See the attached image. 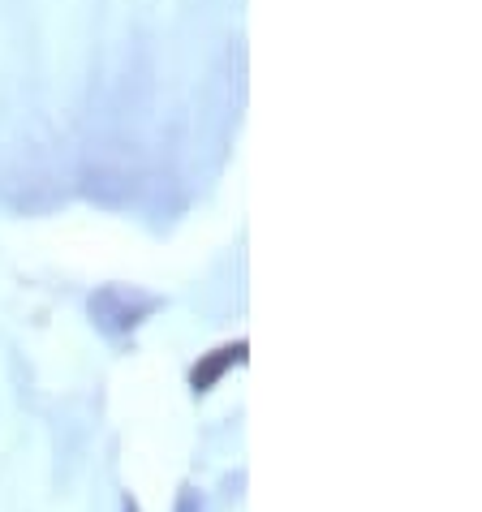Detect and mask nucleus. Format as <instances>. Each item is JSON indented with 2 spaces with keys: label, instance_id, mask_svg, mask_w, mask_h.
Here are the masks:
<instances>
[{
  "label": "nucleus",
  "instance_id": "f257e3e1",
  "mask_svg": "<svg viewBox=\"0 0 482 512\" xmlns=\"http://www.w3.org/2000/svg\"><path fill=\"white\" fill-rule=\"evenodd\" d=\"M177 512H203V500H198L194 491H181V500H177Z\"/></svg>",
  "mask_w": 482,
  "mask_h": 512
}]
</instances>
